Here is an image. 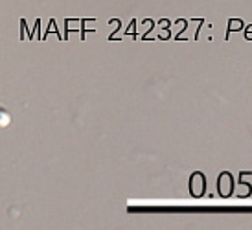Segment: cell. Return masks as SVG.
Here are the masks:
<instances>
[{
  "label": "cell",
  "mask_w": 252,
  "mask_h": 230,
  "mask_svg": "<svg viewBox=\"0 0 252 230\" xmlns=\"http://www.w3.org/2000/svg\"><path fill=\"white\" fill-rule=\"evenodd\" d=\"M9 122H11V114H9L6 109H2V112H0V126L6 127V126H9Z\"/></svg>",
  "instance_id": "6da1fadb"
}]
</instances>
